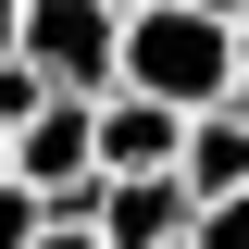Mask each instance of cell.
Masks as SVG:
<instances>
[{
	"mask_svg": "<svg viewBox=\"0 0 249 249\" xmlns=\"http://www.w3.org/2000/svg\"><path fill=\"white\" fill-rule=\"evenodd\" d=\"M237 25H212V13H187V0H150L137 25H124V88L175 100V112H224V88H237Z\"/></svg>",
	"mask_w": 249,
	"mask_h": 249,
	"instance_id": "obj_1",
	"label": "cell"
},
{
	"mask_svg": "<svg viewBox=\"0 0 249 249\" xmlns=\"http://www.w3.org/2000/svg\"><path fill=\"white\" fill-rule=\"evenodd\" d=\"M25 62L75 100H112L124 88V13L112 0H25Z\"/></svg>",
	"mask_w": 249,
	"mask_h": 249,
	"instance_id": "obj_2",
	"label": "cell"
},
{
	"mask_svg": "<svg viewBox=\"0 0 249 249\" xmlns=\"http://www.w3.org/2000/svg\"><path fill=\"white\" fill-rule=\"evenodd\" d=\"M187 124L199 112H175V100H150V88H112L100 100V175H187Z\"/></svg>",
	"mask_w": 249,
	"mask_h": 249,
	"instance_id": "obj_3",
	"label": "cell"
},
{
	"mask_svg": "<svg viewBox=\"0 0 249 249\" xmlns=\"http://www.w3.org/2000/svg\"><path fill=\"white\" fill-rule=\"evenodd\" d=\"M13 175H25L37 199H75V187H100V100H75V88H62L50 112L13 137Z\"/></svg>",
	"mask_w": 249,
	"mask_h": 249,
	"instance_id": "obj_4",
	"label": "cell"
},
{
	"mask_svg": "<svg viewBox=\"0 0 249 249\" xmlns=\"http://www.w3.org/2000/svg\"><path fill=\"white\" fill-rule=\"evenodd\" d=\"M187 224H199V187L187 175H124L100 199V237L112 249H187Z\"/></svg>",
	"mask_w": 249,
	"mask_h": 249,
	"instance_id": "obj_5",
	"label": "cell"
},
{
	"mask_svg": "<svg viewBox=\"0 0 249 249\" xmlns=\"http://www.w3.org/2000/svg\"><path fill=\"white\" fill-rule=\"evenodd\" d=\"M187 187H199V199H249V124L237 112H199L187 124Z\"/></svg>",
	"mask_w": 249,
	"mask_h": 249,
	"instance_id": "obj_6",
	"label": "cell"
},
{
	"mask_svg": "<svg viewBox=\"0 0 249 249\" xmlns=\"http://www.w3.org/2000/svg\"><path fill=\"white\" fill-rule=\"evenodd\" d=\"M50 100H62V88H50V75H37V62H25V50L0 62V137H25V124H37V112H50Z\"/></svg>",
	"mask_w": 249,
	"mask_h": 249,
	"instance_id": "obj_7",
	"label": "cell"
},
{
	"mask_svg": "<svg viewBox=\"0 0 249 249\" xmlns=\"http://www.w3.org/2000/svg\"><path fill=\"white\" fill-rule=\"evenodd\" d=\"M37 237H50V199L25 175H0V249H37Z\"/></svg>",
	"mask_w": 249,
	"mask_h": 249,
	"instance_id": "obj_8",
	"label": "cell"
},
{
	"mask_svg": "<svg viewBox=\"0 0 249 249\" xmlns=\"http://www.w3.org/2000/svg\"><path fill=\"white\" fill-rule=\"evenodd\" d=\"M187 249H249V199H199V224H187Z\"/></svg>",
	"mask_w": 249,
	"mask_h": 249,
	"instance_id": "obj_9",
	"label": "cell"
},
{
	"mask_svg": "<svg viewBox=\"0 0 249 249\" xmlns=\"http://www.w3.org/2000/svg\"><path fill=\"white\" fill-rule=\"evenodd\" d=\"M37 249H112V237H100V224H50Z\"/></svg>",
	"mask_w": 249,
	"mask_h": 249,
	"instance_id": "obj_10",
	"label": "cell"
},
{
	"mask_svg": "<svg viewBox=\"0 0 249 249\" xmlns=\"http://www.w3.org/2000/svg\"><path fill=\"white\" fill-rule=\"evenodd\" d=\"M13 50H25V0H0V62H13Z\"/></svg>",
	"mask_w": 249,
	"mask_h": 249,
	"instance_id": "obj_11",
	"label": "cell"
},
{
	"mask_svg": "<svg viewBox=\"0 0 249 249\" xmlns=\"http://www.w3.org/2000/svg\"><path fill=\"white\" fill-rule=\"evenodd\" d=\"M187 13H212V25H249V0H187Z\"/></svg>",
	"mask_w": 249,
	"mask_h": 249,
	"instance_id": "obj_12",
	"label": "cell"
},
{
	"mask_svg": "<svg viewBox=\"0 0 249 249\" xmlns=\"http://www.w3.org/2000/svg\"><path fill=\"white\" fill-rule=\"evenodd\" d=\"M224 112H237V124H249V62H237V88H224Z\"/></svg>",
	"mask_w": 249,
	"mask_h": 249,
	"instance_id": "obj_13",
	"label": "cell"
},
{
	"mask_svg": "<svg viewBox=\"0 0 249 249\" xmlns=\"http://www.w3.org/2000/svg\"><path fill=\"white\" fill-rule=\"evenodd\" d=\"M112 13H124V25H137V13H150V0H112Z\"/></svg>",
	"mask_w": 249,
	"mask_h": 249,
	"instance_id": "obj_14",
	"label": "cell"
},
{
	"mask_svg": "<svg viewBox=\"0 0 249 249\" xmlns=\"http://www.w3.org/2000/svg\"><path fill=\"white\" fill-rule=\"evenodd\" d=\"M0 175H13V137H0Z\"/></svg>",
	"mask_w": 249,
	"mask_h": 249,
	"instance_id": "obj_15",
	"label": "cell"
},
{
	"mask_svg": "<svg viewBox=\"0 0 249 249\" xmlns=\"http://www.w3.org/2000/svg\"><path fill=\"white\" fill-rule=\"evenodd\" d=\"M237 50H249V25H237Z\"/></svg>",
	"mask_w": 249,
	"mask_h": 249,
	"instance_id": "obj_16",
	"label": "cell"
}]
</instances>
